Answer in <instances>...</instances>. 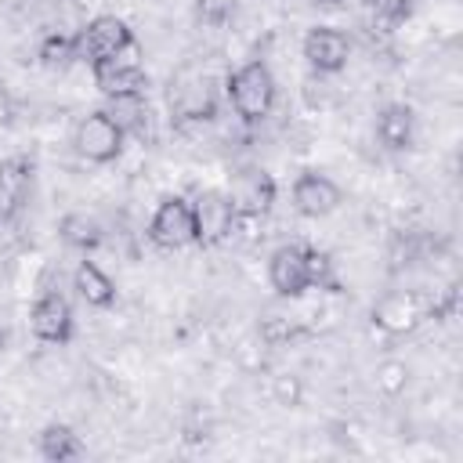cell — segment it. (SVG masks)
<instances>
[{"label":"cell","instance_id":"12","mask_svg":"<svg viewBox=\"0 0 463 463\" xmlns=\"http://www.w3.org/2000/svg\"><path fill=\"white\" fill-rule=\"evenodd\" d=\"M373 326L383 329L387 336H405L416 326L430 318V304H423L416 293H387L373 304Z\"/></svg>","mask_w":463,"mask_h":463},{"label":"cell","instance_id":"5","mask_svg":"<svg viewBox=\"0 0 463 463\" xmlns=\"http://www.w3.org/2000/svg\"><path fill=\"white\" fill-rule=\"evenodd\" d=\"M148 242L159 250H184L195 246V217L192 199L184 195H163L152 221H148Z\"/></svg>","mask_w":463,"mask_h":463},{"label":"cell","instance_id":"23","mask_svg":"<svg viewBox=\"0 0 463 463\" xmlns=\"http://www.w3.org/2000/svg\"><path fill=\"white\" fill-rule=\"evenodd\" d=\"M271 391H275V402L286 405V409H297L300 398H304V383H300L297 373H279V376L271 380Z\"/></svg>","mask_w":463,"mask_h":463},{"label":"cell","instance_id":"20","mask_svg":"<svg viewBox=\"0 0 463 463\" xmlns=\"http://www.w3.org/2000/svg\"><path fill=\"white\" fill-rule=\"evenodd\" d=\"M36 61L43 69H69L80 61V47H76V33H47L40 43H36Z\"/></svg>","mask_w":463,"mask_h":463},{"label":"cell","instance_id":"7","mask_svg":"<svg viewBox=\"0 0 463 463\" xmlns=\"http://www.w3.org/2000/svg\"><path fill=\"white\" fill-rule=\"evenodd\" d=\"M170 112L181 123H210L217 116V87L203 72H181L170 80Z\"/></svg>","mask_w":463,"mask_h":463},{"label":"cell","instance_id":"6","mask_svg":"<svg viewBox=\"0 0 463 463\" xmlns=\"http://www.w3.org/2000/svg\"><path fill=\"white\" fill-rule=\"evenodd\" d=\"M36 188V159L29 152H14L0 159V228L14 224L29 206Z\"/></svg>","mask_w":463,"mask_h":463},{"label":"cell","instance_id":"17","mask_svg":"<svg viewBox=\"0 0 463 463\" xmlns=\"http://www.w3.org/2000/svg\"><path fill=\"white\" fill-rule=\"evenodd\" d=\"M36 449H40V456H43L47 463H65V459L87 456L83 438H80L69 423H47V427L40 430V438H36Z\"/></svg>","mask_w":463,"mask_h":463},{"label":"cell","instance_id":"27","mask_svg":"<svg viewBox=\"0 0 463 463\" xmlns=\"http://www.w3.org/2000/svg\"><path fill=\"white\" fill-rule=\"evenodd\" d=\"M351 0H315V7H322V11H344Z\"/></svg>","mask_w":463,"mask_h":463},{"label":"cell","instance_id":"13","mask_svg":"<svg viewBox=\"0 0 463 463\" xmlns=\"http://www.w3.org/2000/svg\"><path fill=\"white\" fill-rule=\"evenodd\" d=\"M300 51H304L307 65H311L318 76H333V72H340V69L347 65V58H351V40H347V33L336 29V25H315V29L304 33Z\"/></svg>","mask_w":463,"mask_h":463},{"label":"cell","instance_id":"4","mask_svg":"<svg viewBox=\"0 0 463 463\" xmlns=\"http://www.w3.org/2000/svg\"><path fill=\"white\" fill-rule=\"evenodd\" d=\"M192 217H195V246L199 250L221 246L235 232V221H239L228 192H221V188H203L192 199Z\"/></svg>","mask_w":463,"mask_h":463},{"label":"cell","instance_id":"2","mask_svg":"<svg viewBox=\"0 0 463 463\" xmlns=\"http://www.w3.org/2000/svg\"><path fill=\"white\" fill-rule=\"evenodd\" d=\"M94 87L101 90V98H116V94H134L148 87V72H145V58H141V43H127L123 51H116L105 61L90 65Z\"/></svg>","mask_w":463,"mask_h":463},{"label":"cell","instance_id":"25","mask_svg":"<svg viewBox=\"0 0 463 463\" xmlns=\"http://www.w3.org/2000/svg\"><path fill=\"white\" fill-rule=\"evenodd\" d=\"M195 11H199L203 22L221 25V22H228V14H232V0H195Z\"/></svg>","mask_w":463,"mask_h":463},{"label":"cell","instance_id":"22","mask_svg":"<svg viewBox=\"0 0 463 463\" xmlns=\"http://www.w3.org/2000/svg\"><path fill=\"white\" fill-rule=\"evenodd\" d=\"M405 383H409V365L405 362H398V358H387L380 369H376V387L383 391V394H402L405 391Z\"/></svg>","mask_w":463,"mask_h":463},{"label":"cell","instance_id":"21","mask_svg":"<svg viewBox=\"0 0 463 463\" xmlns=\"http://www.w3.org/2000/svg\"><path fill=\"white\" fill-rule=\"evenodd\" d=\"M307 282H311V289H322V293H340L344 289L333 257L318 246H307Z\"/></svg>","mask_w":463,"mask_h":463},{"label":"cell","instance_id":"14","mask_svg":"<svg viewBox=\"0 0 463 463\" xmlns=\"http://www.w3.org/2000/svg\"><path fill=\"white\" fill-rule=\"evenodd\" d=\"M340 199H344L340 184L333 177H326L322 170H300L297 181H293V210L300 217L318 221V217L333 213L340 206Z\"/></svg>","mask_w":463,"mask_h":463},{"label":"cell","instance_id":"11","mask_svg":"<svg viewBox=\"0 0 463 463\" xmlns=\"http://www.w3.org/2000/svg\"><path fill=\"white\" fill-rule=\"evenodd\" d=\"M268 282L279 297L297 300L311 289L307 282V246L304 242H282L268 257Z\"/></svg>","mask_w":463,"mask_h":463},{"label":"cell","instance_id":"1","mask_svg":"<svg viewBox=\"0 0 463 463\" xmlns=\"http://www.w3.org/2000/svg\"><path fill=\"white\" fill-rule=\"evenodd\" d=\"M224 94L232 101V112L246 127L260 123L275 109V76H271L268 61L264 58H250L239 69H232L228 80H224Z\"/></svg>","mask_w":463,"mask_h":463},{"label":"cell","instance_id":"8","mask_svg":"<svg viewBox=\"0 0 463 463\" xmlns=\"http://www.w3.org/2000/svg\"><path fill=\"white\" fill-rule=\"evenodd\" d=\"M228 199H232L239 217H264V213H271V206L279 199V184H275V177L264 166L250 163V166H239L232 174Z\"/></svg>","mask_w":463,"mask_h":463},{"label":"cell","instance_id":"18","mask_svg":"<svg viewBox=\"0 0 463 463\" xmlns=\"http://www.w3.org/2000/svg\"><path fill=\"white\" fill-rule=\"evenodd\" d=\"M72 286H76V293L90 304V307H112L116 304V282L94 264V260H80L76 264V271H72Z\"/></svg>","mask_w":463,"mask_h":463},{"label":"cell","instance_id":"9","mask_svg":"<svg viewBox=\"0 0 463 463\" xmlns=\"http://www.w3.org/2000/svg\"><path fill=\"white\" fill-rule=\"evenodd\" d=\"M29 329L40 344H69L76 333V318H72V304L65 300V293L58 289H43L33 307H29Z\"/></svg>","mask_w":463,"mask_h":463},{"label":"cell","instance_id":"16","mask_svg":"<svg viewBox=\"0 0 463 463\" xmlns=\"http://www.w3.org/2000/svg\"><path fill=\"white\" fill-rule=\"evenodd\" d=\"M105 112L119 123V130H123L127 137H148L152 112H148V94H145V90L105 98Z\"/></svg>","mask_w":463,"mask_h":463},{"label":"cell","instance_id":"10","mask_svg":"<svg viewBox=\"0 0 463 463\" xmlns=\"http://www.w3.org/2000/svg\"><path fill=\"white\" fill-rule=\"evenodd\" d=\"M127 43H134V29H130L123 18H116V14H98V18H90V22L76 33L80 61H87V65L112 58V54L123 51Z\"/></svg>","mask_w":463,"mask_h":463},{"label":"cell","instance_id":"15","mask_svg":"<svg viewBox=\"0 0 463 463\" xmlns=\"http://www.w3.org/2000/svg\"><path fill=\"white\" fill-rule=\"evenodd\" d=\"M376 141L387 152H405L416 141V112L405 101H387L376 112Z\"/></svg>","mask_w":463,"mask_h":463},{"label":"cell","instance_id":"3","mask_svg":"<svg viewBox=\"0 0 463 463\" xmlns=\"http://www.w3.org/2000/svg\"><path fill=\"white\" fill-rule=\"evenodd\" d=\"M72 148H76L87 163H112V159L123 156L127 134L119 130V123H116L105 109H94V112H87V116L76 123Z\"/></svg>","mask_w":463,"mask_h":463},{"label":"cell","instance_id":"19","mask_svg":"<svg viewBox=\"0 0 463 463\" xmlns=\"http://www.w3.org/2000/svg\"><path fill=\"white\" fill-rule=\"evenodd\" d=\"M58 235H61L65 246H72V250H80V253H90V250H98V246L105 242L101 224H98L94 217H87V213H65V217L58 221Z\"/></svg>","mask_w":463,"mask_h":463},{"label":"cell","instance_id":"26","mask_svg":"<svg viewBox=\"0 0 463 463\" xmlns=\"http://www.w3.org/2000/svg\"><path fill=\"white\" fill-rule=\"evenodd\" d=\"M11 119H14V98H11L7 83L0 80V130H7V127H11Z\"/></svg>","mask_w":463,"mask_h":463},{"label":"cell","instance_id":"24","mask_svg":"<svg viewBox=\"0 0 463 463\" xmlns=\"http://www.w3.org/2000/svg\"><path fill=\"white\" fill-rule=\"evenodd\" d=\"M383 25H398L416 11V0H365Z\"/></svg>","mask_w":463,"mask_h":463}]
</instances>
